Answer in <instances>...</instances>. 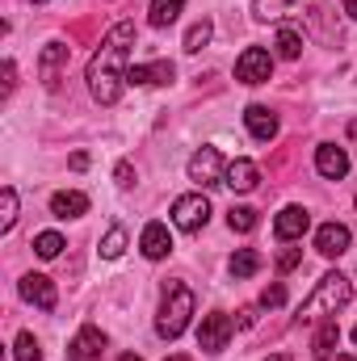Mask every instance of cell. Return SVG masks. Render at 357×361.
Wrapping results in <instances>:
<instances>
[{"label":"cell","mask_w":357,"mask_h":361,"mask_svg":"<svg viewBox=\"0 0 357 361\" xmlns=\"http://www.w3.org/2000/svg\"><path fill=\"white\" fill-rule=\"evenodd\" d=\"M131 47H135V25H131V21H118V25L101 38V47L92 51L89 92L101 105H114V101L122 97L126 72H131Z\"/></svg>","instance_id":"cell-1"},{"label":"cell","mask_w":357,"mask_h":361,"mask_svg":"<svg viewBox=\"0 0 357 361\" xmlns=\"http://www.w3.org/2000/svg\"><path fill=\"white\" fill-rule=\"evenodd\" d=\"M349 298H353V286H349V277L345 273H324L320 281H315V290L303 298V307H298V319L303 324H311V319H332L341 307H349Z\"/></svg>","instance_id":"cell-2"},{"label":"cell","mask_w":357,"mask_h":361,"mask_svg":"<svg viewBox=\"0 0 357 361\" xmlns=\"http://www.w3.org/2000/svg\"><path fill=\"white\" fill-rule=\"evenodd\" d=\"M189 315H193V294L185 286H169L164 302H160V315H156V332L164 341H177L181 332L189 328Z\"/></svg>","instance_id":"cell-3"},{"label":"cell","mask_w":357,"mask_h":361,"mask_svg":"<svg viewBox=\"0 0 357 361\" xmlns=\"http://www.w3.org/2000/svg\"><path fill=\"white\" fill-rule=\"evenodd\" d=\"M324 0H253L257 21H294V17H315Z\"/></svg>","instance_id":"cell-4"},{"label":"cell","mask_w":357,"mask_h":361,"mask_svg":"<svg viewBox=\"0 0 357 361\" xmlns=\"http://www.w3.org/2000/svg\"><path fill=\"white\" fill-rule=\"evenodd\" d=\"M273 76V55L265 47H244V55L236 59V80L240 85H265Z\"/></svg>","instance_id":"cell-5"},{"label":"cell","mask_w":357,"mask_h":361,"mask_svg":"<svg viewBox=\"0 0 357 361\" xmlns=\"http://www.w3.org/2000/svg\"><path fill=\"white\" fill-rule=\"evenodd\" d=\"M173 223H177L181 231H202L206 223H210V202H206V193H185L173 202Z\"/></svg>","instance_id":"cell-6"},{"label":"cell","mask_w":357,"mask_h":361,"mask_svg":"<svg viewBox=\"0 0 357 361\" xmlns=\"http://www.w3.org/2000/svg\"><path fill=\"white\" fill-rule=\"evenodd\" d=\"M223 177H227V164H223L219 147H198L189 156V180H198L202 189L206 185H223Z\"/></svg>","instance_id":"cell-7"},{"label":"cell","mask_w":357,"mask_h":361,"mask_svg":"<svg viewBox=\"0 0 357 361\" xmlns=\"http://www.w3.org/2000/svg\"><path fill=\"white\" fill-rule=\"evenodd\" d=\"M227 341H231V319H227L223 311H210V315H202L198 345H202L206 353H223V349H227Z\"/></svg>","instance_id":"cell-8"},{"label":"cell","mask_w":357,"mask_h":361,"mask_svg":"<svg viewBox=\"0 0 357 361\" xmlns=\"http://www.w3.org/2000/svg\"><path fill=\"white\" fill-rule=\"evenodd\" d=\"M17 290H21V298H25V302H34V307H42V311H55V302H59V294H55L51 277H42V273H25Z\"/></svg>","instance_id":"cell-9"},{"label":"cell","mask_w":357,"mask_h":361,"mask_svg":"<svg viewBox=\"0 0 357 361\" xmlns=\"http://www.w3.org/2000/svg\"><path fill=\"white\" fill-rule=\"evenodd\" d=\"M349 240H353V235H349V227H345V223H324V227L315 231V252L332 261V257L349 252Z\"/></svg>","instance_id":"cell-10"},{"label":"cell","mask_w":357,"mask_h":361,"mask_svg":"<svg viewBox=\"0 0 357 361\" xmlns=\"http://www.w3.org/2000/svg\"><path fill=\"white\" fill-rule=\"evenodd\" d=\"M101 353H105L101 328H80L72 336V345H68V361H101Z\"/></svg>","instance_id":"cell-11"},{"label":"cell","mask_w":357,"mask_h":361,"mask_svg":"<svg viewBox=\"0 0 357 361\" xmlns=\"http://www.w3.org/2000/svg\"><path fill=\"white\" fill-rule=\"evenodd\" d=\"M315 169H320V177H328V180H345V173H349V156H345V147H337V143H320V147H315Z\"/></svg>","instance_id":"cell-12"},{"label":"cell","mask_w":357,"mask_h":361,"mask_svg":"<svg viewBox=\"0 0 357 361\" xmlns=\"http://www.w3.org/2000/svg\"><path fill=\"white\" fill-rule=\"evenodd\" d=\"M307 227H311V214L303 210V206H286L282 214H277V223H273V231H277V240H303L307 235Z\"/></svg>","instance_id":"cell-13"},{"label":"cell","mask_w":357,"mask_h":361,"mask_svg":"<svg viewBox=\"0 0 357 361\" xmlns=\"http://www.w3.org/2000/svg\"><path fill=\"white\" fill-rule=\"evenodd\" d=\"M177 76V68L169 59H156V63H135L126 72V85H169Z\"/></svg>","instance_id":"cell-14"},{"label":"cell","mask_w":357,"mask_h":361,"mask_svg":"<svg viewBox=\"0 0 357 361\" xmlns=\"http://www.w3.org/2000/svg\"><path fill=\"white\" fill-rule=\"evenodd\" d=\"M139 248H143V257H147V261H164V257L173 252V235H169V227H164V223H147V227H143Z\"/></svg>","instance_id":"cell-15"},{"label":"cell","mask_w":357,"mask_h":361,"mask_svg":"<svg viewBox=\"0 0 357 361\" xmlns=\"http://www.w3.org/2000/svg\"><path fill=\"white\" fill-rule=\"evenodd\" d=\"M244 126H248V135H253V139L269 143V139L277 135V114L265 109V105H248V109H244Z\"/></svg>","instance_id":"cell-16"},{"label":"cell","mask_w":357,"mask_h":361,"mask_svg":"<svg viewBox=\"0 0 357 361\" xmlns=\"http://www.w3.org/2000/svg\"><path fill=\"white\" fill-rule=\"evenodd\" d=\"M257 180H261V169H257L253 160H231L223 185H227V189H236V193H253V189H257Z\"/></svg>","instance_id":"cell-17"},{"label":"cell","mask_w":357,"mask_h":361,"mask_svg":"<svg viewBox=\"0 0 357 361\" xmlns=\"http://www.w3.org/2000/svg\"><path fill=\"white\" fill-rule=\"evenodd\" d=\"M68 63V47L63 42H47L42 47V59H38V72H42V85L55 89L59 85V68Z\"/></svg>","instance_id":"cell-18"},{"label":"cell","mask_w":357,"mask_h":361,"mask_svg":"<svg viewBox=\"0 0 357 361\" xmlns=\"http://www.w3.org/2000/svg\"><path fill=\"white\" fill-rule=\"evenodd\" d=\"M85 210H89V197L76 193V189H63V193L51 197V214H55V219H80Z\"/></svg>","instance_id":"cell-19"},{"label":"cell","mask_w":357,"mask_h":361,"mask_svg":"<svg viewBox=\"0 0 357 361\" xmlns=\"http://www.w3.org/2000/svg\"><path fill=\"white\" fill-rule=\"evenodd\" d=\"M337 341H341V328H337V319H324V324H320V332H315V341H311V357H315V361H332Z\"/></svg>","instance_id":"cell-20"},{"label":"cell","mask_w":357,"mask_h":361,"mask_svg":"<svg viewBox=\"0 0 357 361\" xmlns=\"http://www.w3.org/2000/svg\"><path fill=\"white\" fill-rule=\"evenodd\" d=\"M181 8H185V0H152L147 21H152L156 30H164V25H173V21L181 17Z\"/></svg>","instance_id":"cell-21"},{"label":"cell","mask_w":357,"mask_h":361,"mask_svg":"<svg viewBox=\"0 0 357 361\" xmlns=\"http://www.w3.org/2000/svg\"><path fill=\"white\" fill-rule=\"evenodd\" d=\"M261 265H265V257H261L257 248H240V252L231 257V277H253Z\"/></svg>","instance_id":"cell-22"},{"label":"cell","mask_w":357,"mask_h":361,"mask_svg":"<svg viewBox=\"0 0 357 361\" xmlns=\"http://www.w3.org/2000/svg\"><path fill=\"white\" fill-rule=\"evenodd\" d=\"M277 55H282V59H298V55H303V34H298L294 25H282V30H277Z\"/></svg>","instance_id":"cell-23"},{"label":"cell","mask_w":357,"mask_h":361,"mask_svg":"<svg viewBox=\"0 0 357 361\" xmlns=\"http://www.w3.org/2000/svg\"><path fill=\"white\" fill-rule=\"evenodd\" d=\"M210 34H214V25H210V17H202V21H193L189 25V34H185V51L189 55H198L206 42H210Z\"/></svg>","instance_id":"cell-24"},{"label":"cell","mask_w":357,"mask_h":361,"mask_svg":"<svg viewBox=\"0 0 357 361\" xmlns=\"http://www.w3.org/2000/svg\"><path fill=\"white\" fill-rule=\"evenodd\" d=\"M34 252H38L42 261H55V257L63 252V235H59V231H42V235H34Z\"/></svg>","instance_id":"cell-25"},{"label":"cell","mask_w":357,"mask_h":361,"mask_svg":"<svg viewBox=\"0 0 357 361\" xmlns=\"http://www.w3.org/2000/svg\"><path fill=\"white\" fill-rule=\"evenodd\" d=\"M13 223H17V189L4 185V193H0V231H13Z\"/></svg>","instance_id":"cell-26"},{"label":"cell","mask_w":357,"mask_h":361,"mask_svg":"<svg viewBox=\"0 0 357 361\" xmlns=\"http://www.w3.org/2000/svg\"><path fill=\"white\" fill-rule=\"evenodd\" d=\"M122 248H126V227H109L105 240H101V257H105V261H118Z\"/></svg>","instance_id":"cell-27"},{"label":"cell","mask_w":357,"mask_h":361,"mask_svg":"<svg viewBox=\"0 0 357 361\" xmlns=\"http://www.w3.org/2000/svg\"><path fill=\"white\" fill-rule=\"evenodd\" d=\"M13 357H17V361H42V349H38L34 332H21V336H17V345H13Z\"/></svg>","instance_id":"cell-28"},{"label":"cell","mask_w":357,"mask_h":361,"mask_svg":"<svg viewBox=\"0 0 357 361\" xmlns=\"http://www.w3.org/2000/svg\"><path fill=\"white\" fill-rule=\"evenodd\" d=\"M227 223H231V231H253L257 227V210L253 206H231Z\"/></svg>","instance_id":"cell-29"},{"label":"cell","mask_w":357,"mask_h":361,"mask_svg":"<svg viewBox=\"0 0 357 361\" xmlns=\"http://www.w3.org/2000/svg\"><path fill=\"white\" fill-rule=\"evenodd\" d=\"M303 265V248H286L282 257H277V273H294Z\"/></svg>","instance_id":"cell-30"},{"label":"cell","mask_w":357,"mask_h":361,"mask_svg":"<svg viewBox=\"0 0 357 361\" xmlns=\"http://www.w3.org/2000/svg\"><path fill=\"white\" fill-rule=\"evenodd\" d=\"M282 302H286V286H269L261 294V307H282Z\"/></svg>","instance_id":"cell-31"},{"label":"cell","mask_w":357,"mask_h":361,"mask_svg":"<svg viewBox=\"0 0 357 361\" xmlns=\"http://www.w3.org/2000/svg\"><path fill=\"white\" fill-rule=\"evenodd\" d=\"M114 177H118V185H122V189H131V185H135V169H131V164L122 160V164L114 169Z\"/></svg>","instance_id":"cell-32"},{"label":"cell","mask_w":357,"mask_h":361,"mask_svg":"<svg viewBox=\"0 0 357 361\" xmlns=\"http://www.w3.org/2000/svg\"><path fill=\"white\" fill-rule=\"evenodd\" d=\"M17 85V68H13V59H4V92H13Z\"/></svg>","instance_id":"cell-33"},{"label":"cell","mask_w":357,"mask_h":361,"mask_svg":"<svg viewBox=\"0 0 357 361\" xmlns=\"http://www.w3.org/2000/svg\"><path fill=\"white\" fill-rule=\"evenodd\" d=\"M345 13H349V17L357 21V0H345Z\"/></svg>","instance_id":"cell-34"},{"label":"cell","mask_w":357,"mask_h":361,"mask_svg":"<svg viewBox=\"0 0 357 361\" xmlns=\"http://www.w3.org/2000/svg\"><path fill=\"white\" fill-rule=\"evenodd\" d=\"M164 361H193V357H181V353H173V357H164Z\"/></svg>","instance_id":"cell-35"},{"label":"cell","mask_w":357,"mask_h":361,"mask_svg":"<svg viewBox=\"0 0 357 361\" xmlns=\"http://www.w3.org/2000/svg\"><path fill=\"white\" fill-rule=\"evenodd\" d=\"M337 361H357V357H353V353H341V357H337Z\"/></svg>","instance_id":"cell-36"},{"label":"cell","mask_w":357,"mask_h":361,"mask_svg":"<svg viewBox=\"0 0 357 361\" xmlns=\"http://www.w3.org/2000/svg\"><path fill=\"white\" fill-rule=\"evenodd\" d=\"M122 361H143V357H135V353H126V357H122Z\"/></svg>","instance_id":"cell-37"},{"label":"cell","mask_w":357,"mask_h":361,"mask_svg":"<svg viewBox=\"0 0 357 361\" xmlns=\"http://www.w3.org/2000/svg\"><path fill=\"white\" fill-rule=\"evenodd\" d=\"M353 345H357V328H353Z\"/></svg>","instance_id":"cell-38"}]
</instances>
